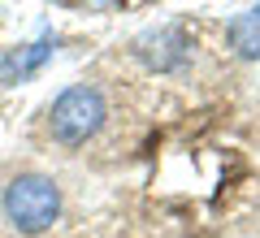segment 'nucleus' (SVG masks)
I'll return each instance as SVG.
<instances>
[{
    "mask_svg": "<svg viewBox=\"0 0 260 238\" xmlns=\"http://www.w3.org/2000/svg\"><path fill=\"white\" fill-rule=\"evenodd\" d=\"M0 212L18 234H44L61 217V186L44 174H18L0 195Z\"/></svg>",
    "mask_w": 260,
    "mask_h": 238,
    "instance_id": "f257e3e1",
    "label": "nucleus"
},
{
    "mask_svg": "<svg viewBox=\"0 0 260 238\" xmlns=\"http://www.w3.org/2000/svg\"><path fill=\"white\" fill-rule=\"evenodd\" d=\"M104 117H109V104H104V95L95 91V87H87V83L65 87V91L52 100V109H48L52 134L61 139V143H70V147L87 143V139L104 126Z\"/></svg>",
    "mask_w": 260,
    "mask_h": 238,
    "instance_id": "f03ea898",
    "label": "nucleus"
},
{
    "mask_svg": "<svg viewBox=\"0 0 260 238\" xmlns=\"http://www.w3.org/2000/svg\"><path fill=\"white\" fill-rule=\"evenodd\" d=\"M186 35L182 30H174V26H160V30H148V35L139 39V52H143V61L152 65V70H174L178 61L186 56Z\"/></svg>",
    "mask_w": 260,
    "mask_h": 238,
    "instance_id": "7ed1b4c3",
    "label": "nucleus"
},
{
    "mask_svg": "<svg viewBox=\"0 0 260 238\" xmlns=\"http://www.w3.org/2000/svg\"><path fill=\"white\" fill-rule=\"evenodd\" d=\"M56 52V39L44 35L35 39V44H22L18 52H9L5 61H0V83H22V78H30V74L44 70V61Z\"/></svg>",
    "mask_w": 260,
    "mask_h": 238,
    "instance_id": "20e7f679",
    "label": "nucleus"
},
{
    "mask_svg": "<svg viewBox=\"0 0 260 238\" xmlns=\"http://www.w3.org/2000/svg\"><path fill=\"white\" fill-rule=\"evenodd\" d=\"M225 39H230V48L239 56H260V9L234 18L230 26H225Z\"/></svg>",
    "mask_w": 260,
    "mask_h": 238,
    "instance_id": "39448f33",
    "label": "nucleus"
},
{
    "mask_svg": "<svg viewBox=\"0 0 260 238\" xmlns=\"http://www.w3.org/2000/svg\"><path fill=\"white\" fill-rule=\"evenodd\" d=\"M83 9H95V13H109V9H117L121 0H78Z\"/></svg>",
    "mask_w": 260,
    "mask_h": 238,
    "instance_id": "423d86ee",
    "label": "nucleus"
},
{
    "mask_svg": "<svg viewBox=\"0 0 260 238\" xmlns=\"http://www.w3.org/2000/svg\"><path fill=\"white\" fill-rule=\"evenodd\" d=\"M256 9H260V5H256Z\"/></svg>",
    "mask_w": 260,
    "mask_h": 238,
    "instance_id": "0eeeda50",
    "label": "nucleus"
}]
</instances>
